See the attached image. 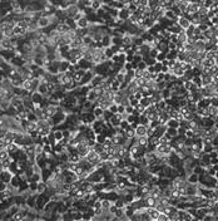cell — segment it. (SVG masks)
<instances>
[{
    "mask_svg": "<svg viewBox=\"0 0 218 221\" xmlns=\"http://www.w3.org/2000/svg\"><path fill=\"white\" fill-rule=\"evenodd\" d=\"M92 112L94 113L95 118H103V114H104V109H103V108H100L99 106H95V107L93 108V110H92Z\"/></svg>",
    "mask_w": 218,
    "mask_h": 221,
    "instance_id": "22",
    "label": "cell"
},
{
    "mask_svg": "<svg viewBox=\"0 0 218 221\" xmlns=\"http://www.w3.org/2000/svg\"><path fill=\"white\" fill-rule=\"evenodd\" d=\"M13 32H14V35L18 37V38H24L28 35V29H25V28L23 26H19V25H14V29H13Z\"/></svg>",
    "mask_w": 218,
    "mask_h": 221,
    "instance_id": "6",
    "label": "cell"
},
{
    "mask_svg": "<svg viewBox=\"0 0 218 221\" xmlns=\"http://www.w3.org/2000/svg\"><path fill=\"white\" fill-rule=\"evenodd\" d=\"M134 141L137 142L142 147H147L149 142V137L148 136H139V137H134Z\"/></svg>",
    "mask_w": 218,
    "mask_h": 221,
    "instance_id": "15",
    "label": "cell"
},
{
    "mask_svg": "<svg viewBox=\"0 0 218 221\" xmlns=\"http://www.w3.org/2000/svg\"><path fill=\"white\" fill-rule=\"evenodd\" d=\"M177 49V44L172 43V41H168V50H175Z\"/></svg>",
    "mask_w": 218,
    "mask_h": 221,
    "instance_id": "52",
    "label": "cell"
},
{
    "mask_svg": "<svg viewBox=\"0 0 218 221\" xmlns=\"http://www.w3.org/2000/svg\"><path fill=\"white\" fill-rule=\"evenodd\" d=\"M152 74H153V73H151V72H149V71H148V69H144V71H143V73H142V77L149 80V79H151V78H152Z\"/></svg>",
    "mask_w": 218,
    "mask_h": 221,
    "instance_id": "40",
    "label": "cell"
},
{
    "mask_svg": "<svg viewBox=\"0 0 218 221\" xmlns=\"http://www.w3.org/2000/svg\"><path fill=\"white\" fill-rule=\"evenodd\" d=\"M28 121L36 122V121H38V116H36L34 112H28Z\"/></svg>",
    "mask_w": 218,
    "mask_h": 221,
    "instance_id": "38",
    "label": "cell"
},
{
    "mask_svg": "<svg viewBox=\"0 0 218 221\" xmlns=\"http://www.w3.org/2000/svg\"><path fill=\"white\" fill-rule=\"evenodd\" d=\"M0 49H2V50H10V49H14V48H13V44H11L10 38H5V37H2V38H0Z\"/></svg>",
    "mask_w": 218,
    "mask_h": 221,
    "instance_id": "3",
    "label": "cell"
},
{
    "mask_svg": "<svg viewBox=\"0 0 218 221\" xmlns=\"http://www.w3.org/2000/svg\"><path fill=\"white\" fill-rule=\"evenodd\" d=\"M168 41H172V43H175V44H178V34H171Z\"/></svg>",
    "mask_w": 218,
    "mask_h": 221,
    "instance_id": "39",
    "label": "cell"
},
{
    "mask_svg": "<svg viewBox=\"0 0 218 221\" xmlns=\"http://www.w3.org/2000/svg\"><path fill=\"white\" fill-rule=\"evenodd\" d=\"M187 40H188V37H187V34H186V30H182V32L178 34V43L184 44V43H187Z\"/></svg>",
    "mask_w": 218,
    "mask_h": 221,
    "instance_id": "27",
    "label": "cell"
},
{
    "mask_svg": "<svg viewBox=\"0 0 218 221\" xmlns=\"http://www.w3.org/2000/svg\"><path fill=\"white\" fill-rule=\"evenodd\" d=\"M117 209H118V207H117V206H115V205L113 204V205H112L111 207H109V210H108V211H109V212H111V214H113V215H114V212L117 211Z\"/></svg>",
    "mask_w": 218,
    "mask_h": 221,
    "instance_id": "53",
    "label": "cell"
},
{
    "mask_svg": "<svg viewBox=\"0 0 218 221\" xmlns=\"http://www.w3.org/2000/svg\"><path fill=\"white\" fill-rule=\"evenodd\" d=\"M117 113H119V114L126 113V106H123V104H118V112H117Z\"/></svg>",
    "mask_w": 218,
    "mask_h": 221,
    "instance_id": "48",
    "label": "cell"
},
{
    "mask_svg": "<svg viewBox=\"0 0 218 221\" xmlns=\"http://www.w3.org/2000/svg\"><path fill=\"white\" fill-rule=\"evenodd\" d=\"M211 104L218 107V95H212L211 97Z\"/></svg>",
    "mask_w": 218,
    "mask_h": 221,
    "instance_id": "46",
    "label": "cell"
},
{
    "mask_svg": "<svg viewBox=\"0 0 218 221\" xmlns=\"http://www.w3.org/2000/svg\"><path fill=\"white\" fill-rule=\"evenodd\" d=\"M192 82L194 83V84H196L198 88H201V87H202V79H201V76H193Z\"/></svg>",
    "mask_w": 218,
    "mask_h": 221,
    "instance_id": "35",
    "label": "cell"
},
{
    "mask_svg": "<svg viewBox=\"0 0 218 221\" xmlns=\"http://www.w3.org/2000/svg\"><path fill=\"white\" fill-rule=\"evenodd\" d=\"M97 98H98L97 93H95V92L93 91V88H92V89L88 92V94H87V99L90 101V102H95V101H97Z\"/></svg>",
    "mask_w": 218,
    "mask_h": 221,
    "instance_id": "26",
    "label": "cell"
},
{
    "mask_svg": "<svg viewBox=\"0 0 218 221\" xmlns=\"http://www.w3.org/2000/svg\"><path fill=\"white\" fill-rule=\"evenodd\" d=\"M167 127H173V128H178L179 127V121H177L174 118H171L167 122Z\"/></svg>",
    "mask_w": 218,
    "mask_h": 221,
    "instance_id": "29",
    "label": "cell"
},
{
    "mask_svg": "<svg viewBox=\"0 0 218 221\" xmlns=\"http://www.w3.org/2000/svg\"><path fill=\"white\" fill-rule=\"evenodd\" d=\"M9 157H10V153L8 152V149H6V148L0 149V160L4 161V160H6V158H9Z\"/></svg>",
    "mask_w": 218,
    "mask_h": 221,
    "instance_id": "32",
    "label": "cell"
},
{
    "mask_svg": "<svg viewBox=\"0 0 218 221\" xmlns=\"http://www.w3.org/2000/svg\"><path fill=\"white\" fill-rule=\"evenodd\" d=\"M38 25H39V29H45V28H48L50 25V20H49V17L48 15H40L38 18Z\"/></svg>",
    "mask_w": 218,
    "mask_h": 221,
    "instance_id": "4",
    "label": "cell"
},
{
    "mask_svg": "<svg viewBox=\"0 0 218 221\" xmlns=\"http://www.w3.org/2000/svg\"><path fill=\"white\" fill-rule=\"evenodd\" d=\"M6 188H8V184H6V182H4V181H2V180H0V192L5 191Z\"/></svg>",
    "mask_w": 218,
    "mask_h": 221,
    "instance_id": "50",
    "label": "cell"
},
{
    "mask_svg": "<svg viewBox=\"0 0 218 221\" xmlns=\"http://www.w3.org/2000/svg\"><path fill=\"white\" fill-rule=\"evenodd\" d=\"M45 191H48V184L45 182V181H40V182H38V187H36V193H43V192H45Z\"/></svg>",
    "mask_w": 218,
    "mask_h": 221,
    "instance_id": "19",
    "label": "cell"
},
{
    "mask_svg": "<svg viewBox=\"0 0 218 221\" xmlns=\"http://www.w3.org/2000/svg\"><path fill=\"white\" fill-rule=\"evenodd\" d=\"M123 67L127 69V71H132V69H133V64H132V62H126V63L123 64Z\"/></svg>",
    "mask_w": 218,
    "mask_h": 221,
    "instance_id": "51",
    "label": "cell"
},
{
    "mask_svg": "<svg viewBox=\"0 0 218 221\" xmlns=\"http://www.w3.org/2000/svg\"><path fill=\"white\" fill-rule=\"evenodd\" d=\"M130 11L127 9V8H122L118 10V19L120 20H123V21H127L129 19V15H130Z\"/></svg>",
    "mask_w": 218,
    "mask_h": 221,
    "instance_id": "10",
    "label": "cell"
},
{
    "mask_svg": "<svg viewBox=\"0 0 218 221\" xmlns=\"http://www.w3.org/2000/svg\"><path fill=\"white\" fill-rule=\"evenodd\" d=\"M113 204H114V205L118 207V209H124V207H126V202H124V200L122 199L120 196H119V197H118V199H117V200H115Z\"/></svg>",
    "mask_w": 218,
    "mask_h": 221,
    "instance_id": "28",
    "label": "cell"
},
{
    "mask_svg": "<svg viewBox=\"0 0 218 221\" xmlns=\"http://www.w3.org/2000/svg\"><path fill=\"white\" fill-rule=\"evenodd\" d=\"M208 112H209V117H212L213 119H216L218 117V107L213 106V104H209L208 106Z\"/></svg>",
    "mask_w": 218,
    "mask_h": 221,
    "instance_id": "21",
    "label": "cell"
},
{
    "mask_svg": "<svg viewBox=\"0 0 218 221\" xmlns=\"http://www.w3.org/2000/svg\"><path fill=\"white\" fill-rule=\"evenodd\" d=\"M100 43H102V47H103V48L111 47V45H112V35H111V34H105V35H103V38H102V40H100Z\"/></svg>",
    "mask_w": 218,
    "mask_h": 221,
    "instance_id": "18",
    "label": "cell"
},
{
    "mask_svg": "<svg viewBox=\"0 0 218 221\" xmlns=\"http://www.w3.org/2000/svg\"><path fill=\"white\" fill-rule=\"evenodd\" d=\"M79 11H80V9H79V6H78L77 4H72V5H69L68 8L64 9L65 17H66V18H72V19L75 17V14L79 13Z\"/></svg>",
    "mask_w": 218,
    "mask_h": 221,
    "instance_id": "2",
    "label": "cell"
},
{
    "mask_svg": "<svg viewBox=\"0 0 218 221\" xmlns=\"http://www.w3.org/2000/svg\"><path fill=\"white\" fill-rule=\"evenodd\" d=\"M104 54H105L107 59L111 60V59H112V57L114 55V52L112 50V48H111V47H108V48H104Z\"/></svg>",
    "mask_w": 218,
    "mask_h": 221,
    "instance_id": "33",
    "label": "cell"
},
{
    "mask_svg": "<svg viewBox=\"0 0 218 221\" xmlns=\"http://www.w3.org/2000/svg\"><path fill=\"white\" fill-rule=\"evenodd\" d=\"M157 82H163V80H166V73H163V72H159L157 73Z\"/></svg>",
    "mask_w": 218,
    "mask_h": 221,
    "instance_id": "41",
    "label": "cell"
},
{
    "mask_svg": "<svg viewBox=\"0 0 218 221\" xmlns=\"http://www.w3.org/2000/svg\"><path fill=\"white\" fill-rule=\"evenodd\" d=\"M148 133V126L145 124H138L137 128H135V137H139V136H147Z\"/></svg>",
    "mask_w": 218,
    "mask_h": 221,
    "instance_id": "12",
    "label": "cell"
},
{
    "mask_svg": "<svg viewBox=\"0 0 218 221\" xmlns=\"http://www.w3.org/2000/svg\"><path fill=\"white\" fill-rule=\"evenodd\" d=\"M109 110H111V112L114 114V113H117L118 112V104H115V103H113L111 107H109Z\"/></svg>",
    "mask_w": 218,
    "mask_h": 221,
    "instance_id": "49",
    "label": "cell"
},
{
    "mask_svg": "<svg viewBox=\"0 0 218 221\" xmlns=\"http://www.w3.org/2000/svg\"><path fill=\"white\" fill-rule=\"evenodd\" d=\"M166 58H167V57H166V53L159 52V53H158V55L156 57V60H157V62H163V60H164Z\"/></svg>",
    "mask_w": 218,
    "mask_h": 221,
    "instance_id": "37",
    "label": "cell"
},
{
    "mask_svg": "<svg viewBox=\"0 0 218 221\" xmlns=\"http://www.w3.org/2000/svg\"><path fill=\"white\" fill-rule=\"evenodd\" d=\"M214 177L218 180V170H216V175H214Z\"/></svg>",
    "mask_w": 218,
    "mask_h": 221,
    "instance_id": "56",
    "label": "cell"
},
{
    "mask_svg": "<svg viewBox=\"0 0 218 221\" xmlns=\"http://www.w3.org/2000/svg\"><path fill=\"white\" fill-rule=\"evenodd\" d=\"M30 97H32V101L34 102V104H40V103H43V101L45 99V97L43 94H40L38 91H34L30 94Z\"/></svg>",
    "mask_w": 218,
    "mask_h": 221,
    "instance_id": "9",
    "label": "cell"
},
{
    "mask_svg": "<svg viewBox=\"0 0 218 221\" xmlns=\"http://www.w3.org/2000/svg\"><path fill=\"white\" fill-rule=\"evenodd\" d=\"M187 182L188 184H192V185H198L199 182V175H197L196 172H190L187 175Z\"/></svg>",
    "mask_w": 218,
    "mask_h": 221,
    "instance_id": "11",
    "label": "cell"
},
{
    "mask_svg": "<svg viewBox=\"0 0 218 221\" xmlns=\"http://www.w3.org/2000/svg\"><path fill=\"white\" fill-rule=\"evenodd\" d=\"M147 212L149 215V217H151V220H154L157 221L158 220V216H159V211L156 209V207H147Z\"/></svg>",
    "mask_w": 218,
    "mask_h": 221,
    "instance_id": "16",
    "label": "cell"
},
{
    "mask_svg": "<svg viewBox=\"0 0 218 221\" xmlns=\"http://www.w3.org/2000/svg\"><path fill=\"white\" fill-rule=\"evenodd\" d=\"M13 175H14V173H13L10 170H2V171H0V180L4 181V182H6V184H9L11 181Z\"/></svg>",
    "mask_w": 218,
    "mask_h": 221,
    "instance_id": "8",
    "label": "cell"
},
{
    "mask_svg": "<svg viewBox=\"0 0 218 221\" xmlns=\"http://www.w3.org/2000/svg\"><path fill=\"white\" fill-rule=\"evenodd\" d=\"M177 24H178L183 30H186L187 28L190 26V19L187 18V17H184V15H181V17L177 18Z\"/></svg>",
    "mask_w": 218,
    "mask_h": 221,
    "instance_id": "5",
    "label": "cell"
},
{
    "mask_svg": "<svg viewBox=\"0 0 218 221\" xmlns=\"http://www.w3.org/2000/svg\"><path fill=\"white\" fill-rule=\"evenodd\" d=\"M102 5H103V4L99 2V0H93V3H92V5H90V8H92L95 13H97V10H99V9L102 8Z\"/></svg>",
    "mask_w": 218,
    "mask_h": 221,
    "instance_id": "30",
    "label": "cell"
},
{
    "mask_svg": "<svg viewBox=\"0 0 218 221\" xmlns=\"http://www.w3.org/2000/svg\"><path fill=\"white\" fill-rule=\"evenodd\" d=\"M89 25H90V21L88 20L87 15L80 18L79 20H77V29H88Z\"/></svg>",
    "mask_w": 218,
    "mask_h": 221,
    "instance_id": "7",
    "label": "cell"
},
{
    "mask_svg": "<svg viewBox=\"0 0 218 221\" xmlns=\"http://www.w3.org/2000/svg\"><path fill=\"white\" fill-rule=\"evenodd\" d=\"M124 136H126L127 138H129V140H133V138L135 137V130L130 127V124L124 130Z\"/></svg>",
    "mask_w": 218,
    "mask_h": 221,
    "instance_id": "20",
    "label": "cell"
},
{
    "mask_svg": "<svg viewBox=\"0 0 218 221\" xmlns=\"http://www.w3.org/2000/svg\"><path fill=\"white\" fill-rule=\"evenodd\" d=\"M0 149H3V148H2V147H0Z\"/></svg>",
    "mask_w": 218,
    "mask_h": 221,
    "instance_id": "58",
    "label": "cell"
},
{
    "mask_svg": "<svg viewBox=\"0 0 218 221\" xmlns=\"http://www.w3.org/2000/svg\"><path fill=\"white\" fill-rule=\"evenodd\" d=\"M85 160H87L90 165H93V166H95V165H98L99 162H102V161H100V156H99V153H98V152H95L93 148L89 151V153L87 155Z\"/></svg>",
    "mask_w": 218,
    "mask_h": 221,
    "instance_id": "1",
    "label": "cell"
},
{
    "mask_svg": "<svg viewBox=\"0 0 218 221\" xmlns=\"http://www.w3.org/2000/svg\"><path fill=\"white\" fill-rule=\"evenodd\" d=\"M105 140H107V134H104V133H99L95 137V142H98V143H104Z\"/></svg>",
    "mask_w": 218,
    "mask_h": 221,
    "instance_id": "34",
    "label": "cell"
},
{
    "mask_svg": "<svg viewBox=\"0 0 218 221\" xmlns=\"http://www.w3.org/2000/svg\"><path fill=\"white\" fill-rule=\"evenodd\" d=\"M157 221H169V217H168V214L166 212H160L159 216H158V220Z\"/></svg>",
    "mask_w": 218,
    "mask_h": 221,
    "instance_id": "36",
    "label": "cell"
},
{
    "mask_svg": "<svg viewBox=\"0 0 218 221\" xmlns=\"http://www.w3.org/2000/svg\"><path fill=\"white\" fill-rule=\"evenodd\" d=\"M142 73H143L142 69L135 68V69H134V78H141V77H142Z\"/></svg>",
    "mask_w": 218,
    "mask_h": 221,
    "instance_id": "44",
    "label": "cell"
},
{
    "mask_svg": "<svg viewBox=\"0 0 218 221\" xmlns=\"http://www.w3.org/2000/svg\"><path fill=\"white\" fill-rule=\"evenodd\" d=\"M211 165H213V166L218 165V156L217 157H211Z\"/></svg>",
    "mask_w": 218,
    "mask_h": 221,
    "instance_id": "54",
    "label": "cell"
},
{
    "mask_svg": "<svg viewBox=\"0 0 218 221\" xmlns=\"http://www.w3.org/2000/svg\"><path fill=\"white\" fill-rule=\"evenodd\" d=\"M162 67H163V63H162V62H156V63H154V69H156L157 73L162 72Z\"/></svg>",
    "mask_w": 218,
    "mask_h": 221,
    "instance_id": "42",
    "label": "cell"
},
{
    "mask_svg": "<svg viewBox=\"0 0 218 221\" xmlns=\"http://www.w3.org/2000/svg\"><path fill=\"white\" fill-rule=\"evenodd\" d=\"M126 113L127 114H134V107H132L130 104L126 107Z\"/></svg>",
    "mask_w": 218,
    "mask_h": 221,
    "instance_id": "47",
    "label": "cell"
},
{
    "mask_svg": "<svg viewBox=\"0 0 218 221\" xmlns=\"http://www.w3.org/2000/svg\"><path fill=\"white\" fill-rule=\"evenodd\" d=\"M139 103L147 108L148 106H151V104L153 103V102H152V97H142V98L139 99Z\"/></svg>",
    "mask_w": 218,
    "mask_h": 221,
    "instance_id": "25",
    "label": "cell"
},
{
    "mask_svg": "<svg viewBox=\"0 0 218 221\" xmlns=\"http://www.w3.org/2000/svg\"><path fill=\"white\" fill-rule=\"evenodd\" d=\"M171 137H177L178 136V128H173V127H167V131H166Z\"/></svg>",
    "mask_w": 218,
    "mask_h": 221,
    "instance_id": "31",
    "label": "cell"
},
{
    "mask_svg": "<svg viewBox=\"0 0 218 221\" xmlns=\"http://www.w3.org/2000/svg\"><path fill=\"white\" fill-rule=\"evenodd\" d=\"M53 133V136H54V138H55V141L57 142H59V141H62L63 138H64V133H63V130H55V131H53L51 132Z\"/></svg>",
    "mask_w": 218,
    "mask_h": 221,
    "instance_id": "24",
    "label": "cell"
},
{
    "mask_svg": "<svg viewBox=\"0 0 218 221\" xmlns=\"http://www.w3.org/2000/svg\"><path fill=\"white\" fill-rule=\"evenodd\" d=\"M25 133H32L34 131H38V122H32V121H28V123H26V126L24 128Z\"/></svg>",
    "mask_w": 218,
    "mask_h": 221,
    "instance_id": "13",
    "label": "cell"
},
{
    "mask_svg": "<svg viewBox=\"0 0 218 221\" xmlns=\"http://www.w3.org/2000/svg\"><path fill=\"white\" fill-rule=\"evenodd\" d=\"M217 220H218V215H217Z\"/></svg>",
    "mask_w": 218,
    "mask_h": 221,
    "instance_id": "57",
    "label": "cell"
},
{
    "mask_svg": "<svg viewBox=\"0 0 218 221\" xmlns=\"http://www.w3.org/2000/svg\"><path fill=\"white\" fill-rule=\"evenodd\" d=\"M147 67H148V64H147L144 60L139 62V63H138V65H137V68H138V69H142V71H144V69H147Z\"/></svg>",
    "mask_w": 218,
    "mask_h": 221,
    "instance_id": "45",
    "label": "cell"
},
{
    "mask_svg": "<svg viewBox=\"0 0 218 221\" xmlns=\"http://www.w3.org/2000/svg\"><path fill=\"white\" fill-rule=\"evenodd\" d=\"M217 47H218V43H217Z\"/></svg>",
    "mask_w": 218,
    "mask_h": 221,
    "instance_id": "59",
    "label": "cell"
},
{
    "mask_svg": "<svg viewBox=\"0 0 218 221\" xmlns=\"http://www.w3.org/2000/svg\"><path fill=\"white\" fill-rule=\"evenodd\" d=\"M57 29V32L59 33V34H65L68 30H70V28L65 23H58L55 26H54Z\"/></svg>",
    "mask_w": 218,
    "mask_h": 221,
    "instance_id": "17",
    "label": "cell"
},
{
    "mask_svg": "<svg viewBox=\"0 0 218 221\" xmlns=\"http://www.w3.org/2000/svg\"><path fill=\"white\" fill-rule=\"evenodd\" d=\"M112 205H113V201H112V200H109L108 197L102 199V209H103L104 211H108V210H109V207H111Z\"/></svg>",
    "mask_w": 218,
    "mask_h": 221,
    "instance_id": "23",
    "label": "cell"
},
{
    "mask_svg": "<svg viewBox=\"0 0 218 221\" xmlns=\"http://www.w3.org/2000/svg\"><path fill=\"white\" fill-rule=\"evenodd\" d=\"M80 160H81V157L77 153V151H73V152H70V153L68 155V162L69 163H79Z\"/></svg>",
    "mask_w": 218,
    "mask_h": 221,
    "instance_id": "14",
    "label": "cell"
},
{
    "mask_svg": "<svg viewBox=\"0 0 218 221\" xmlns=\"http://www.w3.org/2000/svg\"><path fill=\"white\" fill-rule=\"evenodd\" d=\"M139 5H142V6H148V5H149V0H141ZM139 5H138V6H139Z\"/></svg>",
    "mask_w": 218,
    "mask_h": 221,
    "instance_id": "55",
    "label": "cell"
},
{
    "mask_svg": "<svg viewBox=\"0 0 218 221\" xmlns=\"http://www.w3.org/2000/svg\"><path fill=\"white\" fill-rule=\"evenodd\" d=\"M213 3H214L213 0H203V2H202V5H203V6H206L207 9H209V6H211Z\"/></svg>",
    "mask_w": 218,
    "mask_h": 221,
    "instance_id": "43",
    "label": "cell"
}]
</instances>
